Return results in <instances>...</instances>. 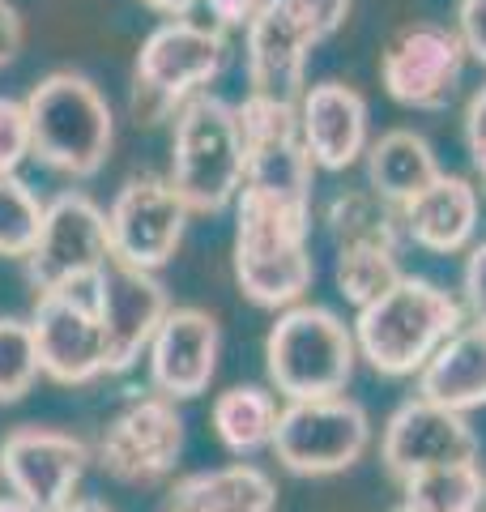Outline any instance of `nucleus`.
<instances>
[{
  "label": "nucleus",
  "instance_id": "nucleus-13",
  "mask_svg": "<svg viewBox=\"0 0 486 512\" xmlns=\"http://www.w3.org/2000/svg\"><path fill=\"white\" fill-rule=\"evenodd\" d=\"M465 60H469V52L457 35V26L410 22L384 47L380 86L388 99L410 107V111H444L457 99Z\"/></svg>",
  "mask_w": 486,
  "mask_h": 512
},
{
  "label": "nucleus",
  "instance_id": "nucleus-24",
  "mask_svg": "<svg viewBox=\"0 0 486 512\" xmlns=\"http://www.w3.org/2000/svg\"><path fill=\"white\" fill-rule=\"evenodd\" d=\"M278 414L282 406L273 389H265V384H231L214 397L209 423H214V436L231 457H252L273 444Z\"/></svg>",
  "mask_w": 486,
  "mask_h": 512
},
{
  "label": "nucleus",
  "instance_id": "nucleus-26",
  "mask_svg": "<svg viewBox=\"0 0 486 512\" xmlns=\"http://www.w3.org/2000/svg\"><path fill=\"white\" fill-rule=\"evenodd\" d=\"M401 504L410 512H482L486 508V470L474 461H448L401 483Z\"/></svg>",
  "mask_w": 486,
  "mask_h": 512
},
{
  "label": "nucleus",
  "instance_id": "nucleus-21",
  "mask_svg": "<svg viewBox=\"0 0 486 512\" xmlns=\"http://www.w3.org/2000/svg\"><path fill=\"white\" fill-rule=\"evenodd\" d=\"M418 397L457 414L486 406V325H461L418 372Z\"/></svg>",
  "mask_w": 486,
  "mask_h": 512
},
{
  "label": "nucleus",
  "instance_id": "nucleus-1",
  "mask_svg": "<svg viewBox=\"0 0 486 512\" xmlns=\"http://www.w3.org/2000/svg\"><path fill=\"white\" fill-rule=\"evenodd\" d=\"M231 269L239 295L256 308L282 312L303 303L316 282L312 210H295V205L243 188L235 197Z\"/></svg>",
  "mask_w": 486,
  "mask_h": 512
},
{
  "label": "nucleus",
  "instance_id": "nucleus-36",
  "mask_svg": "<svg viewBox=\"0 0 486 512\" xmlns=\"http://www.w3.org/2000/svg\"><path fill=\"white\" fill-rule=\"evenodd\" d=\"M145 9H154L162 22H171V18H192V9L201 5V0H141Z\"/></svg>",
  "mask_w": 486,
  "mask_h": 512
},
{
  "label": "nucleus",
  "instance_id": "nucleus-11",
  "mask_svg": "<svg viewBox=\"0 0 486 512\" xmlns=\"http://www.w3.org/2000/svg\"><path fill=\"white\" fill-rule=\"evenodd\" d=\"M184 453V414L175 410L171 397L162 393H137L124 402L111 423L103 427L94 461L107 478L124 487H154L162 483Z\"/></svg>",
  "mask_w": 486,
  "mask_h": 512
},
{
  "label": "nucleus",
  "instance_id": "nucleus-15",
  "mask_svg": "<svg viewBox=\"0 0 486 512\" xmlns=\"http://www.w3.org/2000/svg\"><path fill=\"white\" fill-rule=\"evenodd\" d=\"M90 303L103 325V346H107V376H120L137 367L150 350L162 316L171 312V295L158 282V274L111 261L90 286Z\"/></svg>",
  "mask_w": 486,
  "mask_h": 512
},
{
  "label": "nucleus",
  "instance_id": "nucleus-9",
  "mask_svg": "<svg viewBox=\"0 0 486 512\" xmlns=\"http://www.w3.org/2000/svg\"><path fill=\"white\" fill-rule=\"evenodd\" d=\"M235 116L243 133V154H248L243 188L282 205H295V210H312L316 163L303 150V137H299V107L290 99L248 90L243 103H235Z\"/></svg>",
  "mask_w": 486,
  "mask_h": 512
},
{
  "label": "nucleus",
  "instance_id": "nucleus-38",
  "mask_svg": "<svg viewBox=\"0 0 486 512\" xmlns=\"http://www.w3.org/2000/svg\"><path fill=\"white\" fill-rule=\"evenodd\" d=\"M0 512H35V508H30L26 500H18V495L9 491V495H0Z\"/></svg>",
  "mask_w": 486,
  "mask_h": 512
},
{
  "label": "nucleus",
  "instance_id": "nucleus-28",
  "mask_svg": "<svg viewBox=\"0 0 486 512\" xmlns=\"http://www.w3.org/2000/svg\"><path fill=\"white\" fill-rule=\"evenodd\" d=\"M47 201L22 175H0V256L26 261L39 244Z\"/></svg>",
  "mask_w": 486,
  "mask_h": 512
},
{
  "label": "nucleus",
  "instance_id": "nucleus-18",
  "mask_svg": "<svg viewBox=\"0 0 486 512\" xmlns=\"http://www.w3.org/2000/svg\"><path fill=\"white\" fill-rule=\"evenodd\" d=\"M222 355V329L205 308H171L162 316L150 350H145V367H150V389L171 397V402H188L209 389L218 376Z\"/></svg>",
  "mask_w": 486,
  "mask_h": 512
},
{
  "label": "nucleus",
  "instance_id": "nucleus-32",
  "mask_svg": "<svg viewBox=\"0 0 486 512\" xmlns=\"http://www.w3.org/2000/svg\"><path fill=\"white\" fill-rule=\"evenodd\" d=\"M461 303H465V312H469V316L482 320V325H486V239H482V244L469 248V256H465Z\"/></svg>",
  "mask_w": 486,
  "mask_h": 512
},
{
  "label": "nucleus",
  "instance_id": "nucleus-2",
  "mask_svg": "<svg viewBox=\"0 0 486 512\" xmlns=\"http://www.w3.org/2000/svg\"><path fill=\"white\" fill-rule=\"evenodd\" d=\"M465 325V303L431 278L405 274L393 291L354 316L359 359L380 376H418L427 359Z\"/></svg>",
  "mask_w": 486,
  "mask_h": 512
},
{
  "label": "nucleus",
  "instance_id": "nucleus-20",
  "mask_svg": "<svg viewBox=\"0 0 486 512\" xmlns=\"http://www.w3.org/2000/svg\"><path fill=\"white\" fill-rule=\"evenodd\" d=\"M478 222H482V197L474 180L448 175V171H440V180H431L418 197L401 205L405 239L435 256H457L465 248H474Z\"/></svg>",
  "mask_w": 486,
  "mask_h": 512
},
{
  "label": "nucleus",
  "instance_id": "nucleus-16",
  "mask_svg": "<svg viewBox=\"0 0 486 512\" xmlns=\"http://www.w3.org/2000/svg\"><path fill=\"white\" fill-rule=\"evenodd\" d=\"M30 333L39 350V372L77 389L107 376V346L94 303L81 291H43L30 312Z\"/></svg>",
  "mask_w": 486,
  "mask_h": 512
},
{
  "label": "nucleus",
  "instance_id": "nucleus-31",
  "mask_svg": "<svg viewBox=\"0 0 486 512\" xmlns=\"http://www.w3.org/2000/svg\"><path fill=\"white\" fill-rule=\"evenodd\" d=\"M465 150H469V163H474L478 171V180L486 188V82L469 94V103H465Z\"/></svg>",
  "mask_w": 486,
  "mask_h": 512
},
{
  "label": "nucleus",
  "instance_id": "nucleus-6",
  "mask_svg": "<svg viewBox=\"0 0 486 512\" xmlns=\"http://www.w3.org/2000/svg\"><path fill=\"white\" fill-rule=\"evenodd\" d=\"M248 154L235 103L197 94L175 111L171 133V184L192 214H226L243 188Z\"/></svg>",
  "mask_w": 486,
  "mask_h": 512
},
{
  "label": "nucleus",
  "instance_id": "nucleus-40",
  "mask_svg": "<svg viewBox=\"0 0 486 512\" xmlns=\"http://www.w3.org/2000/svg\"><path fill=\"white\" fill-rule=\"evenodd\" d=\"M162 512H167V508H162Z\"/></svg>",
  "mask_w": 486,
  "mask_h": 512
},
{
  "label": "nucleus",
  "instance_id": "nucleus-27",
  "mask_svg": "<svg viewBox=\"0 0 486 512\" xmlns=\"http://www.w3.org/2000/svg\"><path fill=\"white\" fill-rule=\"evenodd\" d=\"M405 278L401 269V252L397 248H376V244H350V248H337L333 256V282H337V295H342L354 312L376 303L384 291Z\"/></svg>",
  "mask_w": 486,
  "mask_h": 512
},
{
  "label": "nucleus",
  "instance_id": "nucleus-17",
  "mask_svg": "<svg viewBox=\"0 0 486 512\" xmlns=\"http://www.w3.org/2000/svg\"><path fill=\"white\" fill-rule=\"evenodd\" d=\"M478 457V431L469 414H457L427 397H405L388 414L384 436H380V461L384 470L405 483L410 474H423L448 461H474Z\"/></svg>",
  "mask_w": 486,
  "mask_h": 512
},
{
  "label": "nucleus",
  "instance_id": "nucleus-19",
  "mask_svg": "<svg viewBox=\"0 0 486 512\" xmlns=\"http://www.w3.org/2000/svg\"><path fill=\"white\" fill-rule=\"evenodd\" d=\"M299 137L316 171H350L371 146V111L350 82H316L299 94Z\"/></svg>",
  "mask_w": 486,
  "mask_h": 512
},
{
  "label": "nucleus",
  "instance_id": "nucleus-14",
  "mask_svg": "<svg viewBox=\"0 0 486 512\" xmlns=\"http://www.w3.org/2000/svg\"><path fill=\"white\" fill-rule=\"evenodd\" d=\"M90 461L94 453L86 448V440L60 427L26 423L0 440V478L35 512H60L64 504H73V491Z\"/></svg>",
  "mask_w": 486,
  "mask_h": 512
},
{
  "label": "nucleus",
  "instance_id": "nucleus-23",
  "mask_svg": "<svg viewBox=\"0 0 486 512\" xmlns=\"http://www.w3.org/2000/svg\"><path fill=\"white\" fill-rule=\"evenodd\" d=\"M367 163V188L384 197L388 205H401L418 197L431 180H440V158H435L431 141L414 128H388L363 154Z\"/></svg>",
  "mask_w": 486,
  "mask_h": 512
},
{
  "label": "nucleus",
  "instance_id": "nucleus-34",
  "mask_svg": "<svg viewBox=\"0 0 486 512\" xmlns=\"http://www.w3.org/2000/svg\"><path fill=\"white\" fill-rule=\"evenodd\" d=\"M205 13L214 18V26L222 30H243L252 18H256V9L265 5V0H201Z\"/></svg>",
  "mask_w": 486,
  "mask_h": 512
},
{
  "label": "nucleus",
  "instance_id": "nucleus-3",
  "mask_svg": "<svg viewBox=\"0 0 486 512\" xmlns=\"http://www.w3.org/2000/svg\"><path fill=\"white\" fill-rule=\"evenodd\" d=\"M30 158L69 180L99 175L116 146V111L99 82L73 69H56L26 94Z\"/></svg>",
  "mask_w": 486,
  "mask_h": 512
},
{
  "label": "nucleus",
  "instance_id": "nucleus-30",
  "mask_svg": "<svg viewBox=\"0 0 486 512\" xmlns=\"http://www.w3.org/2000/svg\"><path fill=\"white\" fill-rule=\"evenodd\" d=\"M30 158V111L26 99L0 94V175H18Z\"/></svg>",
  "mask_w": 486,
  "mask_h": 512
},
{
  "label": "nucleus",
  "instance_id": "nucleus-8",
  "mask_svg": "<svg viewBox=\"0 0 486 512\" xmlns=\"http://www.w3.org/2000/svg\"><path fill=\"white\" fill-rule=\"evenodd\" d=\"M273 457L299 478H329L359 466L371 448V414L346 393L286 402L273 431Z\"/></svg>",
  "mask_w": 486,
  "mask_h": 512
},
{
  "label": "nucleus",
  "instance_id": "nucleus-5",
  "mask_svg": "<svg viewBox=\"0 0 486 512\" xmlns=\"http://www.w3.org/2000/svg\"><path fill=\"white\" fill-rule=\"evenodd\" d=\"M354 367H359L354 329L320 303L282 308L265 333V376L269 389L286 402L346 393Z\"/></svg>",
  "mask_w": 486,
  "mask_h": 512
},
{
  "label": "nucleus",
  "instance_id": "nucleus-37",
  "mask_svg": "<svg viewBox=\"0 0 486 512\" xmlns=\"http://www.w3.org/2000/svg\"><path fill=\"white\" fill-rule=\"evenodd\" d=\"M60 512H116V508H107L103 500H90V495H77V500L64 504Z\"/></svg>",
  "mask_w": 486,
  "mask_h": 512
},
{
  "label": "nucleus",
  "instance_id": "nucleus-35",
  "mask_svg": "<svg viewBox=\"0 0 486 512\" xmlns=\"http://www.w3.org/2000/svg\"><path fill=\"white\" fill-rule=\"evenodd\" d=\"M22 43H26V22H22V13L13 9L9 0H0V69L22 56Z\"/></svg>",
  "mask_w": 486,
  "mask_h": 512
},
{
  "label": "nucleus",
  "instance_id": "nucleus-12",
  "mask_svg": "<svg viewBox=\"0 0 486 512\" xmlns=\"http://www.w3.org/2000/svg\"><path fill=\"white\" fill-rule=\"evenodd\" d=\"M188 218L192 210L175 192L171 175H133V180H124L107 205L111 261L158 274L180 252Z\"/></svg>",
  "mask_w": 486,
  "mask_h": 512
},
{
  "label": "nucleus",
  "instance_id": "nucleus-25",
  "mask_svg": "<svg viewBox=\"0 0 486 512\" xmlns=\"http://www.w3.org/2000/svg\"><path fill=\"white\" fill-rule=\"evenodd\" d=\"M324 231L337 248L350 244H376V248H397L401 252V210L388 205L384 197H376L371 188H342L337 197L324 205Z\"/></svg>",
  "mask_w": 486,
  "mask_h": 512
},
{
  "label": "nucleus",
  "instance_id": "nucleus-4",
  "mask_svg": "<svg viewBox=\"0 0 486 512\" xmlns=\"http://www.w3.org/2000/svg\"><path fill=\"white\" fill-rule=\"evenodd\" d=\"M226 60H231V39L214 22L171 18L154 26L141 39L133 60V99H128L133 120L137 124L171 120L197 94H209V86L222 77Z\"/></svg>",
  "mask_w": 486,
  "mask_h": 512
},
{
  "label": "nucleus",
  "instance_id": "nucleus-29",
  "mask_svg": "<svg viewBox=\"0 0 486 512\" xmlns=\"http://www.w3.org/2000/svg\"><path fill=\"white\" fill-rule=\"evenodd\" d=\"M39 350L30 320L0 316V406H13L39 384Z\"/></svg>",
  "mask_w": 486,
  "mask_h": 512
},
{
  "label": "nucleus",
  "instance_id": "nucleus-7",
  "mask_svg": "<svg viewBox=\"0 0 486 512\" xmlns=\"http://www.w3.org/2000/svg\"><path fill=\"white\" fill-rule=\"evenodd\" d=\"M346 13L350 0H265L243 26L248 90L299 103L307 90V56L342 30Z\"/></svg>",
  "mask_w": 486,
  "mask_h": 512
},
{
  "label": "nucleus",
  "instance_id": "nucleus-22",
  "mask_svg": "<svg viewBox=\"0 0 486 512\" xmlns=\"http://www.w3.org/2000/svg\"><path fill=\"white\" fill-rule=\"evenodd\" d=\"M167 512H278V483L252 461L184 474L171 487Z\"/></svg>",
  "mask_w": 486,
  "mask_h": 512
},
{
  "label": "nucleus",
  "instance_id": "nucleus-33",
  "mask_svg": "<svg viewBox=\"0 0 486 512\" xmlns=\"http://www.w3.org/2000/svg\"><path fill=\"white\" fill-rule=\"evenodd\" d=\"M457 35L469 60L486 64V0H457Z\"/></svg>",
  "mask_w": 486,
  "mask_h": 512
},
{
  "label": "nucleus",
  "instance_id": "nucleus-39",
  "mask_svg": "<svg viewBox=\"0 0 486 512\" xmlns=\"http://www.w3.org/2000/svg\"><path fill=\"white\" fill-rule=\"evenodd\" d=\"M388 512H410V508H405V504H401V500H397V504H393V508H388Z\"/></svg>",
  "mask_w": 486,
  "mask_h": 512
},
{
  "label": "nucleus",
  "instance_id": "nucleus-10",
  "mask_svg": "<svg viewBox=\"0 0 486 512\" xmlns=\"http://www.w3.org/2000/svg\"><path fill=\"white\" fill-rule=\"evenodd\" d=\"M111 265L107 210L86 192H56L43 210V231L26 256L35 291H86Z\"/></svg>",
  "mask_w": 486,
  "mask_h": 512
}]
</instances>
